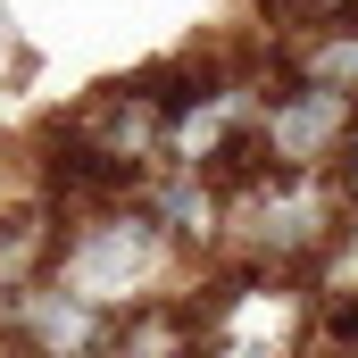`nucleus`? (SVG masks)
Wrapping results in <instances>:
<instances>
[{
  "label": "nucleus",
  "mask_w": 358,
  "mask_h": 358,
  "mask_svg": "<svg viewBox=\"0 0 358 358\" xmlns=\"http://www.w3.org/2000/svg\"><path fill=\"white\" fill-rule=\"evenodd\" d=\"M176 275V242L150 208H108L84 217L67 242H59V292L84 300V308H142L159 283Z\"/></svg>",
  "instance_id": "f257e3e1"
},
{
  "label": "nucleus",
  "mask_w": 358,
  "mask_h": 358,
  "mask_svg": "<svg viewBox=\"0 0 358 358\" xmlns=\"http://www.w3.org/2000/svg\"><path fill=\"white\" fill-rule=\"evenodd\" d=\"M234 225L259 259H300V250H325L334 242V192L325 176H259L234 200Z\"/></svg>",
  "instance_id": "f03ea898"
},
{
  "label": "nucleus",
  "mask_w": 358,
  "mask_h": 358,
  "mask_svg": "<svg viewBox=\"0 0 358 358\" xmlns=\"http://www.w3.org/2000/svg\"><path fill=\"white\" fill-rule=\"evenodd\" d=\"M342 134H350V100L325 84H292L275 100H259V159L275 176H325Z\"/></svg>",
  "instance_id": "7ed1b4c3"
},
{
  "label": "nucleus",
  "mask_w": 358,
  "mask_h": 358,
  "mask_svg": "<svg viewBox=\"0 0 358 358\" xmlns=\"http://www.w3.org/2000/svg\"><path fill=\"white\" fill-rule=\"evenodd\" d=\"M300 76H308V84H325V92H342V100H358V25H350V17L300 50Z\"/></svg>",
  "instance_id": "20e7f679"
},
{
  "label": "nucleus",
  "mask_w": 358,
  "mask_h": 358,
  "mask_svg": "<svg viewBox=\"0 0 358 358\" xmlns=\"http://www.w3.org/2000/svg\"><path fill=\"white\" fill-rule=\"evenodd\" d=\"M350 192H358V142H350Z\"/></svg>",
  "instance_id": "39448f33"
}]
</instances>
